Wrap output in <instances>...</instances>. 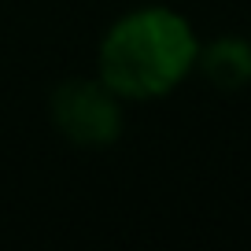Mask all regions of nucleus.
<instances>
[{"instance_id": "nucleus-1", "label": "nucleus", "mask_w": 251, "mask_h": 251, "mask_svg": "<svg viewBox=\"0 0 251 251\" xmlns=\"http://www.w3.org/2000/svg\"><path fill=\"white\" fill-rule=\"evenodd\" d=\"M200 37L181 11L144 4L118 15L96 48V78L129 103L170 96L196 74Z\"/></svg>"}, {"instance_id": "nucleus-2", "label": "nucleus", "mask_w": 251, "mask_h": 251, "mask_svg": "<svg viewBox=\"0 0 251 251\" xmlns=\"http://www.w3.org/2000/svg\"><path fill=\"white\" fill-rule=\"evenodd\" d=\"M52 126L78 148H107L122 137V100L100 78H67L48 100Z\"/></svg>"}, {"instance_id": "nucleus-3", "label": "nucleus", "mask_w": 251, "mask_h": 251, "mask_svg": "<svg viewBox=\"0 0 251 251\" xmlns=\"http://www.w3.org/2000/svg\"><path fill=\"white\" fill-rule=\"evenodd\" d=\"M196 71L222 93L251 85V41L240 33H222L214 41H200Z\"/></svg>"}]
</instances>
